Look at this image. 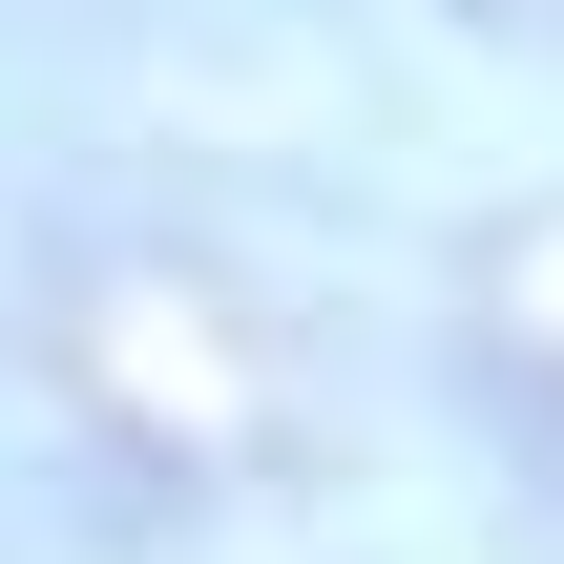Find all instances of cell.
<instances>
[{
	"label": "cell",
	"mask_w": 564,
	"mask_h": 564,
	"mask_svg": "<svg viewBox=\"0 0 564 564\" xmlns=\"http://www.w3.org/2000/svg\"><path fill=\"white\" fill-rule=\"evenodd\" d=\"M460 21H502V42H564V0H460Z\"/></svg>",
	"instance_id": "cell-1"
}]
</instances>
